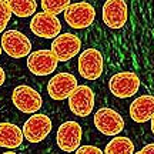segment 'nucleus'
Segmentation results:
<instances>
[{
    "label": "nucleus",
    "instance_id": "obj_1",
    "mask_svg": "<svg viewBox=\"0 0 154 154\" xmlns=\"http://www.w3.org/2000/svg\"><path fill=\"white\" fill-rule=\"evenodd\" d=\"M2 50L13 59H23L32 53V42L19 30H7L2 36Z\"/></svg>",
    "mask_w": 154,
    "mask_h": 154
},
{
    "label": "nucleus",
    "instance_id": "obj_2",
    "mask_svg": "<svg viewBox=\"0 0 154 154\" xmlns=\"http://www.w3.org/2000/svg\"><path fill=\"white\" fill-rule=\"evenodd\" d=\"M96 19V9L87 2L70 3L64 10V20L72 29H87L91 26Z\"/></svg>",
    "mask_w": 154,
    "mask_h": 154
},
{
    "label": "nucleus",
    "instance_id": "obj_3",
    "mask_svg": "<svg viewBox=\"0 0 154 154\" xmlns=\"http://www.w3.org/2000/svg\"><path fill=\"white\" fill-rule=\"evenodd\" d=\"M11 101L17 110L26 114H34L43 106V99L37 90L30 86H16L11 93Z\"/></svg>",
    "mask_w": 154,
    "mask_h": 154
},
{
    "label": "nucleus",
    "instance_id": "obj_4",
    "mask_svg": "<svg viewBox=\"0 0 154 154\" xmlns=\"http://www.w3.org/2000/svg\"><path fill=\"white\" fill-rule=\"evenodd\" d=\"M77 69H79V73L83 79L97 80L103 74V69H104L103 54L97 49H93V47L86 49L79 56Z\"/></svg>",
    "mask_w": 154,
    "mask_h": 154
},
{
    "label": "nucleus",
    "instance_id": "obj_5",
    "mask_svg": "<svg viewBox=\"0 0 154 154\" xmlns=\"http://www.w3.org/2000/svg\"><path fill=\"white\" fill-rule=\"evenodd\" d=\"M53 128V123L46 114L34 113L23 124V137L29 143H40L47 137Z\"/></svg>",
    "mask_w": 154,
    "mask_h": 154
},
{
    "label": "nucleus",
    "instance_id": "obj_6",
    "mask_svg": "<svg viewBox=\"0 0 154 154\" xmlns=\"http://www.w3.org/2000/svg\"><path fill=\"white\" fill-rule=\"evenodd\" d=\"M109 88L111 94L117 99H128L137 94L140 88V79L133 72L117 73L110 79Z\"/></svg>",
    "mask_w": 154,
    "mask_h": 154
},
{
    "label": "nucleus",
    "instance_id": "obj_7",
    "mask_svg": "<svg viewBox=\"0 0 154 154\" xmlns=\"http://www.w3.org/2000/svg\"><path fill=\"white\" fill-rule=\"evenodd\" d=\"M94 126L101 134L114 137L124 130V120L116 110L101 107L94 114Z\"/></svg>",
    "mask_w": 154,
    "mask_h": 154
},
{
    "label": "nucleus",
    "instance_id": "obj_8",
    "mask_svg": "<svg viewBox=\"0 0 154 154\" xmlns=\"http://www.w3.org/2000/svg\"><path fill=\"white\" fill-rule=\"evenodd\" d=\"M82 127L77 121H64L60 124L59 130H57V136H56V141L59 149L66 151V153H73L80 147L82 143Z\"/></svg>",
    "mask_w": 154,
    "mask_h": 154
},
{
    "label": "nucleus",
    "instance_id": "obj_9",
    "mask_svg": "<svg viewBox=\"0 0 154 154\" xmlns=\"http://www.w3.org/2000/svg\"><path fill=\"white\" fill-rule=\"evenodd\" d=\"M69 109L79 117H87L94 109V93L86 84L77 86L69 96Z\"/></svg>",
    "mask_w": 154,
    "mask_h": 154
},
{
    "label": "nucleus",
    "instance_id": "obj_10",
    "mask_svg": "<svg viewBox=\"0 0 154 154\" xmlns=\"http://www.w3.org/2000/svg\"><path fill=\"white\" fill-rule=\"evenodd\" d=\"M82 42L73 33H61L51 42V53L57 61H69L80 53Z\"/></svg>",
    "mask_w": 154,
    "mask_h": 154
},
{
    "label": "nucleus",
    "instance_id": "obj_11",
    "mask_svg": "<svg viewBox=\"0 0 154 154\" xmlns=\"http://www.w3.org/2000/svg\"><path fill=\"white\" fill-rule=\"evenodd\" d=\"M30 30L42 38H56L61 32V23L56 16L47 13H36L30 22Z\"/></svg>",
    "mask_w": 154,
    "mask_h": 154
},
{
    "label": "nucleus",
    "instance_id": "obj_12",
    "mask_svg": "<svg viewBox=\"0 0 154 154\" xmlns=\"http://www.w3.org/2000/svg\"><path fill=\"white\" fill-rule=\"evenodd\" d=\"M59 61L50 50H37L27 56V69L34 76H47L54 73Z\"/></svg>",
    "mask_w": 154,
    "mask_h": 154
},
{
    "label": "nucleus",
    "instance_id": "obj_13",
    "mask_svg": "<svg viewBox=\"0 0 154 154\" xmlns=\"http://www.w3.org/2000/svg\"><path fill=\"white\" fill-rule=\"evenodd\" d=\"M128 7L123 0H107L103 6V22L110 29H121L127 22Z\"/></svg>",
    "mask_w": 154,
    "mask_h": 154
},
{
    "label": "nucleus",
    "instance_id": "obj_14",
    "mask_svg": "<svg viewBox=\"0 0 154 154\" xmlns=\"http://www.w3.org/2000/svg\"><path fill=\"white\" fill-rule=\"evenodd\" d=\"M77 86V79L72 73H59L49 80L47 93L53 100H64L69 99Z\"/></svg>",
    "mask_w": 154,
    "mask_h": 154
},
{
    "label": "nucleus",
    "instance_id": "obj_15",
    "mask_svg": "<svg viewBox=\"0 0 154 154\" xmlns=\"http://www.w3.org/2000/svg\"><path fill=\"white\" fill-rule=\"evenodd\" d=\"M154 116V97L151 94H144L133 100L130 104V117L136 123H146Z\"/></svg>",
    "mask_w": 154,
    "mask_h": 154
},
{
    "label": "nucleus",
    "instance_id": "obj_16",
    "mask_svg": "<svg viewBox=\"0 0 154 154\" xmlns=\"http://www.w3.org/2000/svg\"><path fill=\"white\" fill-rule=\"evenodd\" d=\"M22 128L13 123H0V147L5 149H17L23 143Z\"/></svg>",
    "mask_w": 154,
    "mask_h": 154
},
{
    "label": "nucleus",
    "instance_id": "obj_17",
    "mask_svg": "<svg viewBox=\"0 0 154 154\" xmlns=\"http://www.w3.org/2000/svg\"><path fill=\"white\" fill-rule=\"evenodd\" d=\"M134 153V143L128 137L124 136H114L107 143L104 154H133Z\"/></svg>",
    "mask_w": 154,
    "mask_h": 154
},
{
    "label": "nucleus",
    "instance_id": "obj_18",
    "mask_svg": "<svg viewBox=\"0 0 154 154\" xmlns=\"http://www.w3.org/2000/svg\"><path fill=\"white\" fill-rule=\"evenodd\" d=\"M11 14L17 17H30L36 14L37 2L36 0H9Z\"/></svg>",
    "mask_w": 154,
    "mask_h": 154
},
{
    "label": "nucleus",
    "instance_id": "obj_19",
    "mask_svg": "<svg viewBox=\"0 0 154 154\" xmlns=\"http://www.w3.org/2000/svg\"><path fill=\"white\" fill-rule=\"evenodd\" d=\"M69 6H70V0H43L42 2V7H43L44 13L56 17L61 11L64 13V10Z\"/></svg>",
    "mask_w": 154,
    "mask_h": 154
},
{
    "label": "nucleus",
    "instance_id": "obj_20",
    "mask_svg": "<svg viewBox=\"0 0 154 154\" xmlns=\"http://www.w3.org/2000/svg\"><path fill=\"white\" fill-rule=\"evenodd\" d=\"M11 19V11L10 6L7 0H0V33L5 32L7 23L10 22Z\"/></svg>",
    "mask_w": 154,
    "mask_h": 154
},
{
    "label": "nucleus",
    "instance_id": "obj_21",
    "mask_svg": "<svg viewBox=\"0 0 154 154\" xmlns=\"http://www.w3.org/2000/svg\"><path fill=\"white\" fill-rule=\"evenodd\" d=\"M76 154H104L103 150H100L96 146H80L76 150Z\"/></svg>",
    "mask_w": 154,
    "mask_h": 154
},
{
    "label": "nucleus",
    "instance_id": "obj_22",
    "mask_svg": "<svg viewBox=\"0 0 154 154\" xmlns=\"http://www.w3.org/2000/svg\"><path fill=\"white\" fill-rule=\"evenodd\" d=\"M133 154H154V144L153 143L147 144V146H144L140 151H137V153H133Z\"/></svg>",
    "mask_w": 154,
    "mask_h": 154
},
{
    "label": "nucleus",
    "instance_id": "obj_23",
    "mask_svg": "<svg viewBox=\"0 0 154 154\" xmlns=\"http://www.w3.org/2000/svg\"><path fill=\"white\" fill-rule=\"evenodd\" d=\"M5 80H6V74H5V70L0 67V87L3 86V83H5Z\"/></svg>",
    "mask_w": 154,
    "mask_h": 154
},
{
    "label": "nucleus",
    "instance_id": "obj_24",
    "mask_svg": "<svg viewBox=\"0 0 154 154\" xmlns=\"http://www.w3.org/2000/svg\"><path fill=\"white\" fill-rule=\"evenodd\" d=\"M2 154H16L14 151H6V153H2Z\"/></svg>",
    "mask_w": 154,
    "mask_h": 154
},
{
    "label": "nucleus",
    "instance_id": "obj_25",
    "mask_svg": "<svg viewBox=\"0 0 154 154\" xmlns=\"http://www.w3.org/2000/svg\"><path fill=\"white\" fill-rule=\"evenodd\" d=\"M2 53H3V50H2V46H0V56H2Z\"/></svg>",
    "mask_w": 154,
    "mask_h": 154
}]
</instances>
